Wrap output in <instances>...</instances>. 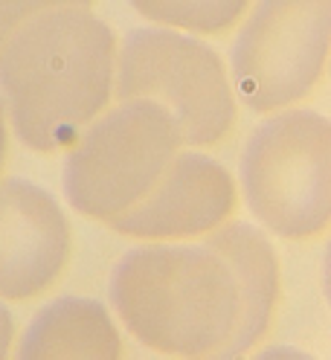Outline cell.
Here are the masks:
<instances>
[{"instance_id":"30bf717a","label":"cell","mask_w":331,"mask_h":360,"mask_svg":"<svg viewBox=\"0 0 331 360\" xmlns=\"http://www.w3.org/2000/svg\"><path fill=\"white\" fill-rule=\"evenodd\" d=\"M250 0H131L154 24L192 32H224L245 12Z\"/></svg>"},{"instance_id":"5b68a950","label":"cell","mask_w":331,"mask_h":360,"mask_svg":"<svg viewBox=\"0 0 331 360\" xmlns=\"http://www.w3.org/2000/svg\"><path fill=\"white\" fill-rule=\"evenodd\" d=\"M122 102L166 108L189 146H212L233 128L235 99L218 53L174 30H131L119 53Z\"/></svg>"},{"instance_id":"8fae6325","label":"cell","mask_w":331,"mask_h":360,"mask_svg":"<svg viewBox=\"0 0 331 360\" xmlns=\"http://www.w3.org/2000/svg\"><path fill=\"white\" fill-rule=\"evenodd\" d=\"M91 4L93 0H0V47L20 24H27L30 18L41 12L61 6H91Z\"/></svg>"},{"instance_id":"7a4b0ae2","label":"cell","mask_w":331,"mask_h":360,"mask_svg":"<svg viewBox=\"0 0 331 360\" xmlns=\"http://www.w3.org/2000/svg\"><path fill=\"white\" fill-rule=\"evenodd\" d=\"M114 32L84 6H61L20 24L0 47V87L18 140L32 151L76 143L108 105Z\"/></svg>"},{"instance_id":"277c9868","label":"cell","mask_w":331,"mask_h":360,"mask_svg":"<svg viewBox=\"0 0 331 360\" xmlns=\"http://www.w3.org/2000/svg\"><path fill=\"white\" fill-rule=\"evenodd\" d=\"M331 128L314 110L264 122L245 148L241 180L253 215L282 238L320 233L331 215Z\"/></svg>"},{"instance_id":"7c38bea8","label":"cell","mask_w":331,"mask_h":360,"mask_svg":"<svg viewBox=\"0 0 331 360\" xmlns=\"http://www.w3.org/2000/svg\"><path fill=\"white\" fill-rule=\"evenodd\" d=\"M9 343H12V317H9V311L0 305V357H6Z\"/></svg>"},{"instance_id":"9c48e42d","label":"cell","mask_w":331,"mask_h":360,"mask_svg":"<svg viewBox=\"0 0 331 360\" xmlns=\"http://www.w3.org/2000/svg\"><path fill=\"white\" fill-rule=\"evenodd\" d=\"M20 357H119V334L108 311L93 300L64 297L35 314Z\"/></svg>"},{"instance_id":"3957f363","label":"cell","mask_w":331,"mask_h":360,"mask_svg":"<svg viewBox=\"0 0 331 360\" xmlns=\"http://www.w3.org/2000/svg\"><path fill=\"white\" fill-rule=\"evenodd\" d=\"M183 137L166 108L131 99L84 131L64 160L70 207L96 221H114L157 184Z\"/></svg>"},{"instance_id":"6da1fadb","label":"cell","mask_w":331,"mask_h":360,"mask_svg":"<svg viewBox=\"0 0 331 360\" xmlns=\"http://www.w3.org/2000/svg\"><path fill=\"white\" fill-rule=\"evenodd\" d=\"M279 267L247 224L201 244H148L119 259L110 302L137 340L163 354L238 357L268 331Z\"/></svg>"},{"instance_id":"4fadbf2b","label":"cell","mask_w":331,"mask_h":360,"mask_svg":"<svg viewBox=\"0 0 331 360\" xmlns=\"http://www.w3.org/2000/svg\"><path fill=\"white\" fill-rule=\"evenodd\" d=\"M4 154H6V122H4V102H0V166H4Z\"/></svg>"},{"instance_id":"8992f818","label":"cell","mask_w":331,"mask_h":360,"mask_svg":"<svg viewBox=\"0 0 331 360\" xmlns=\"http://www.w3.org/2000/svg\"><path fill=\"white\" fill-rule=\"evenodd\" d=\"M331 0H261L233 50L238 96L253 110L302 99L323 73Z\"/></svg>"},{"instance_id":"ba28073f","label":"cell","mask_w":331,"mask_h":360,"mask_svg":"<svg viewBox=\"0 0 331 360\" xmlns=\"http://www.w3.org/2000/svg\"><path fill=\"white\" fill-rule=\"evenodd\" d=\"M70 250V230L50 192L30 180L0 184V297L27 300L50 288Z\"/></svg>"},{"instance_id":"52a82bcc","label":"cell","mask_w":331,"mask_h":360,"mask_svg":"<svg viewBox=\"0 0 331 360\" xmlns=\"http://www.w3.org/2000/svg\"><path fill=\"white\" fill-rule=\"evenodd\" d=\"M235 207L230 172L204 154H174L134 207L108 221L134 238H189L215 230Z\"/></svg>"}]
</instances>
